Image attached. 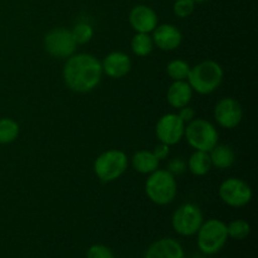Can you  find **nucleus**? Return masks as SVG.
Listing matches in <instances>:
<instances>
[{"label":"nucleus","instance_id":"1","mask_svg":"<svg viewBox=\"0 0 258 258\" xmlns=\"http://www.w3.org/2000/svg\"><path fill=\"white\" fill-rule=\"evenodd\" d=\"M102 64L90 53H77L67 58L63 67V81L71 91L87 93L102 80Z\"/></svg>","mask_w":258,"mask_h":258},{"label":"nucleus","instance_id":"2","mask_svg":"<svg viewBox=\"0 0 258 258\" xmlns=\"http://www.w3.org/2000/svg\"><path fill=\"white\" fill-rule=\"evenodd\" d=\"M224 72L218 62L212 59L203 60L194 67H190L188 81L194 92L199 95H209L221 86Z\"/></svg>","mask_w":258,"mask_h":258},{"label":"nucleus","instance_id":"3","mask_svg":"<svg viewBox=\"0 0 258 258\" xmlns=\"http://www.w3.org/2000/svg\"><path fill=\"white\" fill-rule=\"evenodd\" d=\"M145 193L153 203L158 206H168L174 202L178 194L175 176L166 169H158L149 174L145 183Z\"/></svg>","mask_w":258,"mask_h":258},{"label":"nucleus","instance_id":"4","mask_svg":"<svg viewBox=\"0 0 258 258\" xmlns=\"http://www.w3.org/2000/svg\"><path fill=\"white\" fill-rule=\"evenodd\" d=\"M197 244L202 253L216 254L228 241L227 224L219 219L212 218L203 222L197 232Z\"/></svg>","mask_w":258,"mask_h":258},{"label":"nucleus","instance_id":"5","mask_svg":"<svg viewBox=\"0 0 258 258\" xmlns=\"http://www.w3.org/2000/svg\"><path fill=\"white\" fill-rule=\"evenodd\" d=\"M128 159L123 151L117 149L103 151L93 163L96 176L103 183L115 181L127 170Z\"/></svg>","mask_w":258,"mask_h":258},{"label":"nucleus","instance_id":"6","mask_svg":"<svg viewBox=\"0 0 258 258\" xmlns=\"http://www.w3.org/2000/svg\"><path fill=\"white\" fill-rule=\"evenodd\" d=\"M184 138L194 150L209 153L218 144L219 135L213 123L204 118H194L185 125Z\"/></svg>","mask_w":258,"mask_h":258},{"label":"nucleus","instance_id":"7","mask_svg":"<svg viewBox=\"0 0 258 258\" xmlns=\"http://www.w3.org/2000/svg\"><path fill=\"white\" fill-rule=\"evenodd\" d=\"M203 222V213L197 204L184 203L174 212L171 226L180 236L190 237L197 234Z\"/></svg>","mask_w":258,"mask_h":258},{"label":"nucleus","instance_id":"8","mask_svg":"<svg viewBox=\"0 0 258 258\" xmlns=\"http://www.w3.org/2000/svg\"><path fill=\"white\" fill-rule=\"evenodd\" d=\"M218 194L222 202L232 208H242L252 201L251 186L238 178H228L222 181Z\"/></svg>","mask_w":258,"mask_h":258},{"label":"nucleus","instance_id":"9","mask_svg":"<svg viewBox=\"0 0 258 258\" xmlns=\"http://www.w3.org/2000/svg\"><path fill=\"white\" fill-rule=\"evenodd\" d=\"M72 32L66 28H54L44 37V48L48 54L54 58H70L77 48Z\"/></svg>","mask_w":258,"mask_h":258},{"label":"nucleus","instance_id":"10","mask_svg":"<svg viewBox=\"0 0 258 258\" xmlns=\"http://www.w3.org/2000/svg\"><path fill=\"white\" fill-rule=\"evenodd\" d=\"M185 123L178 113H165L159 118L155 126V134L159 141L169 146L176 145L184 138Z\"/></svg>","mask_w":258,"mask_h":258},{"label":"nucleus","instance_id":"11","mask_svg":"<svg viewBox=\"0 0 258 258\" xmlns=\"http://www.w3.org/2000/svg\"><path fill=\"white\" fill-rule=\"evenodd\" d=\"M213 115L214 120L221 127L232 130L241 123L243 118V110L236 98L224 97L217 102Z\"/></svg>","mask_w":258,"mask_h":258},{"label":"nucleus","instance_id":"12","mask_svg":"<svg viewBox=\"0 0 258 258\" xmlns=\"http://www.w3.org/2000/svg\"><path fill=\"white\" fill-rule=\"evenodd\" d=\"M128 22L136 33H151L159 25V18L153 8L140 4L131 9Z\"/></svg>","mask_w":258,"mask_h":258},{"label":"nucleus","instance_id":"13","mask_svg":"<svg viewBox=\"0 0 258 258\" xmlns=\"http://www.w3.org/2000/svg\"><path fill=\"white\" fill-rule=\"evenodd\" d=\"M151 33L154 45L164 52L175 50L183 42V34L174 24H160Z\"/></svg>","mask_w":258,"mask_h":258},{"label":"nucleus","instance_id":"14","mask_svg":"<svg viewBox=\"0 0 258 258\" xmlns=\"http://www.w3.org/2000/svg\"><path fill=\"white\" fill-rule=\"evenodd\" d=\"M102 64V72L110 78H123L131 71V59L123 52H111L106 55Z\"/></svg>","mask_w":258,"mask_h":258},{"label":"nucleus","instance_id":"15","mask_svg":"<svg viewBox=\"0 0 258 258\" xmlns=\"http://www.w3.org/2000/svg\"><path fill=\"white\" fill-rule=\"evenodd\" d=\"M144 258H185V253L176 239L161 238L149 246Z\"/></svg>","mask_w":258,"mask_h":258},{"label":"nucleus","instance_id":"16","mask_svg":"<svg viewBox=\"0 0 258 258\" xmlns=\"http://www.w3.org/2000/svg\"><path fill=\"white\" fill-rule=\"evenodd\" d=\"M191 98H193V90L189 86L188 81H173L166 92L168 103L176 110L188 106Z\"/></svg>","mask_w":258,"mask_h":258},{"label":"nucleus","instance_id":"17","mask_svg":"<svg viewBox=\"0 0 258 258\" xmlns=\"http://www.w3.org/2000/svg\"><path fill=\"white\" fill-rule=\"evenodd\" d=\"M209 156H211L212 166L221 169V170L231 168L236 161V154H234L233 149L224 144H217L209 151Z\"/></svg>","mask_w":258,"mask_h":258},{"label":"nucleus","instance_id":"18","mask_svg":"<svg viewBox=\"0 0 258 258\" xmlns=\"http://www.w3.org/2000/svg\"><path fill=\"white\" fill-rule=\"evenodd\" d=\"M131 164H133V168L135 169L138 173L149 175V174L158 170L159 165H160V161L156 159V156L154 155L153 151L140 150L138 151V153L134 154V156L131 158Z\"/></svg>","mask_w":258,"mask_h":258},{"label":"nucleus","instance_id":"19","mask_svg":"<svg viewBox=\"0 0 258 258\" xmlns=\"http://www.w3.org/2000/svg\"><path fill=\"white\" fill-rule=\"evenodd\" d=\"M186 168L189 169V171L193 175L197 176H203L208 174L209 170L212 169V161L209 153L194 150V153L191 154L188 163H186Z\"/></svg>","mask_w":258,"mask_h":258},{"label":"nucleus","instance_id":"20","mask_svg":"<svg viewBox=\"0 0 258 258\" xmlns=\"http://www.w3.org/2000/svg\"><path fill=\"white\" fill-rule=\"evenodd\" d=\"M153 38L149 33H136L131 40V50L138 57H148L154 49Z\"/></svg>","mask_w":258,"mask_h":258},{"label":"nucleus","instance_id":"21","mask_svg":"<svg viewBox=\"0 0 258 258\" xmlns=\"http://www.w3.org/2000/svg\"><path fill=\"white\" fill-rule=\"evenodd\" d=\"M19 123L9 117L0 118V145L14 143L19 136Z\"/></svg>","mask_w":258,"mask_h":258},{"label":"nucleus","instance_id":"22","mask_svg":"<svg viewBox=\"0 0 258 258\" xmlns=\"http://www.w3.org/2000/svg\"><path fill=\"white\" fill-rule=\"evenodd\" d=\"M189 72L190 66L184 59H174L166 66V73L173 81H186Z\"/></svg>","mask_w":258,"mask_h":258},{"label":"nucleus","instance_id":"23","mask_svg":"<svg viewBox=\"0 0 258 258\" xmlns=\"http://www.w3.org/2000/svg\"><path fill=\"white\" fill-rule=\"evenodd\" d=\"M227 232H228V237L237 239V241H242L249 236L251 226L244 219H236V221H232L231 223L227 224Z\"/></svg>","mask_w":258,"mask_h":258},{"label":"nucleus","instance_id":"24","mask_svg":"<svg viewBox=\"0 0 258 258\" xmlns=\"http://www.w3.org/2000/svg\"><path fill=\"white\" fill-rule=\"evenodd\" d=\"M71 32H72V35L77 44H86L92 39L93 34H95L92 25L86 22L77 23Z\"/></svg>","mask_w":258,"mask_h":258},{"label":"nucleus","instance_id":"25","mask_svg":"<svg viewBox=\"0 0 258 258\" xmlns=\"http://www.w3.org/2000/svg\"><path fill=\"white\" fill-rule=\"evenodd\" d=\"M194 9H196V3L193 0H174L173 12L175 17L181 19L190 17Z\"/></svg>","mask_w":258,"mask_h":258},{"label":"nucleus","instance_id":"26","mask_svg":"<svg viewBox=\"0 0 258 258\" xmlns=\"http://www.w3.org/2000/svg\"><path fill=\"white\" fill-rule=\"evenodd\" d=\"M86 258H115V254L105 244H92L87 249Z\"/></svg>","mask_w":258,"mask_h":258},{"label":"nucleus","instance_id":"27","mask_svg":"<svg viewBox=\"0 0 258 258\" xmlns=\"http://www.w3.org/2000/svg\"><path fill=\"white\" fill-rule=\"evenodd\" d=\"M166 170L170 171L174 176L180 175L186 170V163L181 158H174L173 160L169 161Z\"/></svg>","mask_w":258,"mask_h":258},{"label":"nucleus","instance_id":"28","mask_svg":"<svg viewBox=\"0 0 258 258\" xmlns=\"http://www.w3.org/2000/svg\"><path fill=\"white\" fill-rule=\"evenodd\" d=\"M179 117L181 118V121H183L184 123H188L190 122L191 120H194L196 118V111H194L193 107H190V106H184V107L179 108Z\"/></svg>","mask_w":258,"mask_h":258},{"label":"nucleus","instance_id":"29","mask_svg":"<svg viewBox=\"0 0 258 258\" xmlns=\"http://www.w3.org/2000/svg\"><path fill=\"white\" fill-rule=\"evenodd\" d=\"M169 149H170V146L166 145V144L160 143L159 145H156L155 148H154L153 154L156 156V159H158L159 161L165 160V159L169 156V153H170V150H169Z\"/></svg>","mask_w":258,"mask_h":258},{"label":"nucleus","instance_id":"30","mask_svg":"<svg viewBox=\"0 0 258 258\" xmlns=\"http://www.w3.org/2000/svg\"><path fill=\"white\" fill-rule=\"evenodd\" d=\"M194 3H196V4H201V3H206V2H208V0H193Z\"/></svg>","mask_w":258,"mask_h":258}]
</instances>
